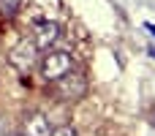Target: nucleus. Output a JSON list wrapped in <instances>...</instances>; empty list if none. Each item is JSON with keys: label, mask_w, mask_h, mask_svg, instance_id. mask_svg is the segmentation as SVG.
<instances>
[{"label": "nucleus", "mask_w": 155, "mask_h": 136, "mask_svg": "<svg viewBox=\"0 0 155 136\" xmlns=\"http://www.w3.org/2000/svg\"><path fill=\"white\" fill-rule=\"evenodd\" d=\"M147 52H150V57H153V60H155V46H150V49H147Z\"/></svg>", "instance_id": "6e6552de"}, {"label": "nucleus", "mask_w": 155, "mask_h": 136, "mask_svg": "<svg viewBox=\"0 0 155 136\" xmlns=\"http://www.w3.org/2000/svg\"><path fill=\"white\" fill-rule=\"evenodd\" d=\"M38 60H41V52L35 49L33 41H19L11 52H8V63L19 71V74H30L33 68H38Z\"/></svg>", "instance_id": "7ed1b4c3"}, {"label": "nucleus", "mask_w": 155, "mask_h": 136, "mask_svg": "<svg viewBox=\"0 0 155 136\" xmlns=\"http://www.w3.org/2000/svg\"><path fill=\"white\" fill-rule=\"evenodd\" d=\"M38 71L46 82H57V79H63L65 74L74 71V55L65 52V49H49V52L41 55Z\"/></svg>", "instance_id": "f257e3e1"}, {"label": "nucleus", "mask_w": 155, "mask_h": 136, "mask_svg": "<svg viewBox=\"0 0 155 136\" xmlns=\"http://www.w3.org/2000/svg\"><path fill=\"white\" fill-rule=\"evenodd\" d=\"M0 136H8V120L0 114Z\"/></svg>", "instance_id": "0eeeda50"}, {"label": "nucleus", "mask_w": 155, "mask_h": 136, "mask_svg": "<svg viewBox=\"0 0 155 136\" xmlns=\"http://www.w3.org/2000/svg\"><path fill=\"white\" fill-rule=\"evenodd\" d=\"M54 95H57L60 101H65V104L82 101V98L87 95V79H84V74L71 71V74H65L63 79H57V82H54Z\"/></svg>", "instance_id": "f03ea898"}, {"label": "nucleus", "mask_w": 155, "mask_h": 136, "mask_svg": "<svg viewBox=\"0 0 155 136\" xmlns=\"http://www.w3.org/2000/svg\"><path fill=\"white\" fill-rule=\"evenodd\" d=\"M52 128L54 125H52V120L44 112H25L16 134H22V136H49Z\"/></svg>", "instance_id": "20e7f679"}, {"label": "nucleus", "mask_w": 155, "mask_h": 136, "mask_svg": "<svg viewBox=\"0 0 155 136\" xmlns=\"http://www.w3.org/2000/svg\"><path fill=\"white\" fill-rule=\"evenodd\" d=\"M8 136H22V134H8Z\"/></svg>", "instance_id": "9d476101"}, {"label": "nucleus", "mask_w": 155, "mask_h": 136, "mask_svg": "<svg viewBox=\"0 0 155 136\" xmlns=\"http://www.w3.org/2000/svg\"><path fill=\"white\" fill-rule=\"evenodd\" d=\"M49 136H79V131L74 125H57V128H52Z\"/></svg>", "instance_id": "423d86ee"}, {"label": "nucleus", "mask_w": 155, "mask_h": 136, "mask_svg": "<svg viewBox=\"0 0 155 136\" xmlns=\"http://www.w3.org/2000/svg\"><path fill=\"white\" fill-rule=\"evenodd\" d=\"M57 38H60V25L52 22V19H44V22L35 25V35H33L30 41L35 44L38 52H49V49L57 44Z\"/></svg>", "instance_id": "39448f33"}, {"label": "nucleus", "mask_w": 155, "mask_h": 136, "mask_svg": "<svg viewBox=\"0 0 155 136\" xmlns=\"http://www.w3.org/2000/svg\"><path fill=\"white\" fill-rule=\"evenodd\" d=\"M147 30H150V33H155V25H147Z\"/></svg>", "instance_id": "1a4fd4ad"}]
</instances>
